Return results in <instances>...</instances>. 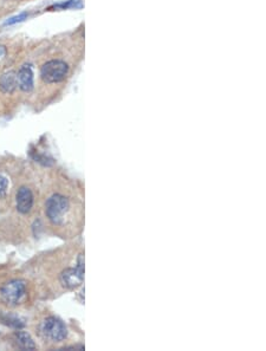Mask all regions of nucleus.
<instances>
[{"label":"nucleus","mask_w":266,"mask_h":351,"mask_svg":"<svg viewBox=\"0 0 266 351\" xmlns=\"http://www.w3.org/2000/svg\"><path fill=\"white\" fill-rule=\"evenodd\" d=\"M16 201H17V210L19 213L28 214L30 212L32 206H34V194H32L30 188H19L17 192V196H16Z\"/></svg>","instance_id":"423d86ee"},{"label":"nucleus","mask_w":266,"mask_h":351,"mask_svg":"<svg viewBox=\"0 0 266 351\" xmlns=\"http://www.w3.org/2000/svg\"><path fill=\"white\" fill-rule=\"evenodd\" d=\"M68 74H69V65L60 60H48L40 69L42 80L48 84L63 82Z\"/></svg>","instance_id":"f257e3e1"},{"label":"nucleus","mask_w":266,"mask_h":351,"mask_svg":"<svg viewBox=\"0 0 266 351\" xmlns=\"http://www.w3.org/2000/svg\"><path fill=\"white\" fill-rule=\"evenodd\" d=\"M17 83L19 89L30 92L34 89V71L30 64H24L17 74Z\"/></svg>","instance_id":"0eeeda50"},{"label":"nucleus","mask_w":266,"mask_h":351,"mask_svg":"<svg viewBox=\"0 0 266 351\" xmlns=\"http://www.w3.org/2000/svg\"><path fill=\"white\" fill-rule=\"evenodd\" d=\"M17 74L14 71H8L0 76V91L4 94H14L17 89Z\"/></svg>","instance_id":"6e6552de"},{"label":"nucleus","mask_w":266,"mask_h":351,"mask_svg":"<svg viewBox=\"0 0 266 351\" xmlns=\"http://www.w3.org/2000/svg\"><path fill=\"white\" fill-rule=\"evenodd\" d=\"M2 320H4L5 324L10 325V326H14L17 328V329H20V328L24 326V323L19 320L17 317H11V316H6L2 318Z\"/></svg>","instance_id":"9b49d317"},{"label":"nucleus","mask_w":266,"mask_h":351,"mask_svg":"<svg viewBox=\"0 0 266 351\" xmlns=\"http://www.w3.org/2000/svg\"><path fill=\"white\" fill-rule=\"evenodd\" d=\"M6 56V48L4 45H0V60Z\"/></svg>","instance_id":"4468645a"},{"label":"nucleus","mask_w":266,"mask_h":351,"mask_svg":"<svg viewBox=\"0 0 266 351\" xmlns=\"http://www.w3.org/2000/svg\"><path fill=\"white\" fill-rule=\"evenodd\" d=\"M42 334L51 342H62L68 336L66 324L57 317H48L40 326Z\"/></svg>","instance_id":"20e7f679"},{"label":"nucleus","mask_w":266,"mask_h":351,"mask_svg":"<svg viewBox=\"0 0 266 351\" xmlns=\"http://www.w3.org/2000/svg\"><path fill=\"white\" fill-rule=\"evenodd\" d=\"M84 280V258L80 254L74 268H66L62 272L60 282L64 288H78Z\"/></svg>","instance_id":"39448f33"},{"label":"nucleus","mask_w":266,"mask_h":351,"mask_svg":"<svg viewBox=\"0 0 266 351\" xmlns=\"http://www.w3.org/2000/svg\"><path fill=\"white\" fill-rule=\"evenodd\" d=\"M14 340L16 344L19 349L22 350H34L36 349V344L32 340L30 334L25 331H17L14 334Z\"/></svg>","instance_id":"1a4fd4ad"},{"label":"nucleus","mask_w":266,"mask_h":351,"mask_svg":"<svg viewBox=\"0 0 266 351\" xmlns=\"http://www.w3.org/2000/svg\"><path fill=\"white\" fill-rule=\"evenodd\" d=\"M26 18H28V13H20L19 16H16V17L8 19V20L5 22V25H14L16 22H20Z\"/></svg>","instance_id":"ddd939ff"},{"label":"nucleus","mask_w":266,"mask_h":351,"mask_svg":"<svg viewBox=\"0 0 266 351\" xmlns=\"http://www.w3.org/2000/svg\"><path fill=\"white\" fill-rule=\"evenodd\" d=\"M69 200L64 195L54 194L46 201L45 213H46L51 222L54 224V225H60L63 222L64 216L69 212Z\"/></svg>","instance_id":"f03ea898"},{"label":"nucleus","mask_w":266,"mask_h":351,"mask_svg":"<svg viewBox=\"0 0 266 351\" xmlns=\"http://www.w3.org/2000/svg\"><path fill=\"white\" fill-rule=\"evenodd\" d=\"M26 294V285L24 280L14 279L2 286L0 288V297L2 302L8 305H18Z\"/></svg>","instance_id":"7ed1b4c3"},{"label":"nucleus","mask_w":266,"mask_h":351,"mask_svg":"<svg viewBox=\"0 0 266 351\" xmlns=\"http://www.w3.org/2000/svg\"><path fill=\"white\" fill-rule=\"evenodd\" d=\"M82 8V2L80 0H69L68 2H62V4H57L52 6L51 8H60V10H66V8Z\"/></svg>","instance_id":"9d476101"},{"label":"nucleus","mask_w":266,"mask_h":351,"mask_svg":"<svg viewBox=\"0 0 266 351\" xmlns=\"http://www.w3.org/2000/svg\"><path fill=\"white\" fill-rule=\"evenodd\" d=\"M8 188V181L4 175L0 174V198H2L6 194Z\"/></svg>","instance_id":"f8f14e48"}]
</instances>
